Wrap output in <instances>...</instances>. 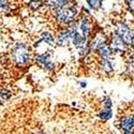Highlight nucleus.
Segmentation results:
<instances>
[{
    "instance_id": "nucleus-1",
    "label": "nucleus",
    "mask_w": 134,
    "mask_h": 134,
    "mask_svg": "<svg viewBox=\"0 0 134 134\" xmlns=\"http://www.w3.org/2000/svg\"><path fill=\"white\" fill-rule=\"evenodd\" d=\"M79 15V8L76 4L70 2L69 4L60 7V8H56L54 9V16L55 19L58 21L59 24L66 25L71 24L72 21H74Z\"/></svg>"
},
{
    "instance_id": "nucleus-2",
    "label": "nucleus",
    "mask_w": 134,
    "mask_h": 134,
    "mask_svg": "<svg viewBox=\"0 0 134 134\" xmlns=\"http://www.w3.org/2000/svg\"><path fill=\"white\" fill-rule=\"evenodd\" d=\"M12 59L17 66H23L31 61V49L27 44L17 43L12 49Z\"/></svg>"
},
{
    "instance_id": "nucleus-3",
    "label": "nucleus",
    "mask_w": 134,
    "mask_h": 134,
    "mask_svg": "<svg viewBox=\"0 0 134 134\" xmlns=\"http://www.w3.org/2000/svg\"><path fill=\"white\" fill-rule=\"evenodd\" d=\"M115 33L124 40V42L127 44L128 46H133L134 45V32L132 29L122 21H116L115 23Z\"/></svg>"
},
{
    "instance_id": "nucleus-4",
    "label": "nucleus",
    "mask_w": 134,
    "mask_h": 134,
    "mask_svg": "<svg viewBox=\"0 0 134 134\" xmlns=\"http://www.w3.org/2000/svg\"><path fill=\"white\" fill-rule=\"evenodd\" d=\"M35 61L37 64H39L43 70L45 71H54L56 68L55 62L52 60L51 55L48 53H41L38 54L35 57Z\"/></svg>"
},
{
    "instance_id": "nucleus-5",
    "label": "nucleus",
    "mask_w": 134,
    "mask_h": 134,
    "mask_svg": "<svg viewBox=\"0 0 134 134\" xmlns=\"http://www.w3.org/2000/svg\"><path fill=\"white\" fill-rule=\"evenodd\" d=\"M109 46H110L111 49H113L114 53H117V54L126 53L128 47H129L127 44L124 42V40H122L117 33H115V35L111 37L110 42H109Z\"/></svg>"
},
{
    "instance_id": "nucleus-6",
    "label": "nucleus",
    "mask_w": 134,
    "mask_h": 134,
    "mask_svg": "<svg viewBox=\"0 0 134 134\" xmlns=\"http://www.w3.org/2000/svg\"><path fill=\"white\" fill-rule=\"evenodd\" d=\"M106 43H107V39L105 38V36L103 33H99V35H97L94 38H92V40L90 42L87 43V45H88L91 53H96L102 46H104Z\"/></svg>"
},
{
    "instance_id": "nucleus-7",
    "label": "nucleus",
    "mask_w": 134,
    "mask_h": 134,
    "mask_svg": "<svg viewBox=\"0 0 134 134\" xmlns=\"http://www.w3.org/2000/svg\"><path fill=\"white\" fill-rule=\"evenodd\" d=\"M71 42V30L70 28H63L61 29L56 37V44L60 47L68 46V44Z\"/></svg>"
},
{
    "instance_id": "nucleus-8",
    "label": "nucleus",
    "mask_w": 134,
    "mask_h": 134,
    "mask_svg": "<svg viewBox=\"0 0 134 134\" xmlns=\"http://www.w3.org/2000/svg\"><path fill=\"white\" fill-rule=\"evenodd\" d=\"M77 25H79V29L87 38H89L91 30H92V23H91V19L89 18V16L87 15L82 16L80 20H77Z\"/></svg>"
},
{
    "instance_id": "nucleus-9",
    "label": "nucleus",
    "mask_w": 134,
    "mask_h": 134,
    "mask_svg": "<svg viewBox=\"0 0 134 134\" xmlns=\"http://www.w3.org/2000/svg\"><path fill=\"white\" fill-rule=\"evenodd\" d=\"M119 127L124 133H132L134 129V115H128L122 117L119 121Z\"/></svg>"
},
{
    "instance_id": "nucleus-10",
    "label": "nucleus",
    "mask_w": 134,
    "mask_h": 134,
    "mask_svg": "<svg viewBox=\"0 0 134 134\" xmlns=\"http://www.w3.org/2000/svg\"><path fill=\"white\" fill-rule=\"evenodd\" d=\"M100 68L105 74H111L114 72L113 64H111L109 58H101V60H100Z\"/></svg>"
},
{
    "instance_id": "nucleus-11",
    "label": "nucleus",
    "mask_w": 134,
    "mask_h": 134,
    "mask_svg": "<svg viewBox=\"0 0 134 134\" xmlns=\"http://www.w3.org/2000/svg\"><path fill=\"white\" fill-rule=\"evenodd\" d=\"M72 2V0H45V4L49 7L51 9H56V8H60L63 5L69 4Z\"/></svg>"
},
{
    "instance_id": "nucleus-12",
    "label": "nucleus",
    "mask_w": 134,
    "mask_h": 134,
    "mask_svg": "<svg viewBox=\"0 0 134 134\" xmlns=\"http://www.w3.org/2000/svg\"><path fill=\"white\" fill-rule=\"evenodd\" d=\"M40 39L42 40L43 43L47 44V45H49V46L55 45V43H56L55 37L52 35L49 31H43V32L41 33V36H40Z\"/></svg>"
},
{
    "instance_id": "nucleus-13",
    "label": "nucleus",
    "mask_w": 134,
    "mask_h": 134,
    "mask_svg": "<svg viewBox=\"0 0 134 134\" xmlns=\"http://www.w3.org/2000/svg\"><path fill=\"white\" fill-rule=\"evenodd\" d=\"M98 53H99V56L101 58H110L111 56H113V54H114L113 49H111L110 46L107 45V44H105L104 46H102L101 48H100L98 51Z\"/></svg>"
},
{
    "instance_id": "nucleus-14",
    "label": "nucleus",
    "mask_w": 134,
    "mask_h": 134,
    "mask_svg": "<svg viewBox=\"0 0 134 134\" xmlns=\"http://www.w3.org/2000/svg\"><path fill=\"white\" fill-rule=\"evenodd\" d=\"M111 116H113V111H111V108H109V107H104L99 113V118L103 121L109 120L111 118Z\"/></svg>"
},
{
    "instance_id": "nucleus-15",
    "label": "nucleus",
    "mask_w": 134,
    "mask_h": 134,
    "mask_svg": "<svg viewBox=\"0 0 134 134\" xmlns=\"http://www.w3.org/2000/svg\"><path fill=\"white\" fill-rule=\"evenodd\" d=\"M44 4H45L44 3V0H29V2H28V7L32 11L40 10Z\"/></svg>"
},
{
    "instance_id": "nucleus-16",
    "label": "nucleus",
    "mask_w": 134,
    "mask_h": 134,
    "mask_svg": "<svg viewBox=\"0 0 134 134\" xmlns=\"http://www.w3.org/2000/svg\"><path fill=\"white\" fill-rule=\"evenodd\" d=\"M86 2L92 10H100L102 7L103 0H86Z\"/></svg>"
},
{
    "instance_id": "nucleus-17",
    "label": "nucleus",
    "mask_w": 134,
    "mask_h": 134,
    "mask_svg": "<svg viewBox=\"0 0 134 134\" xmlns=\"http://www.w3.org/2000/svg\"><path fill=\"white\" fill-rule=\"evenodd\" d=\"M11 97H12V93H11L10 90H8V89H0V102L1 103L8 101Z\"/></svg>"
},
{
    "instance_id": "nucleus-18",
    "label": "nucleus",
    "mask_w": 134,
    "mask_h": 134,
    "mask_svg": "<svg viewBox=\"0 0 134 134\" xmlns=\"http://www.w3.org/2000/svg\"><path fill=\"white\" fill-rule=\"evenodd\" d=\"M10 9V4H9V1L8 0H0V10H9Z\"/></svg>"
},
{
    "instance_id": "nucleus-19",
    "label": "nucleus",
    "mask_w": 134,
    "mask_h": 134,
    "mask_svg": "<svg viewBox=\"0 0 134 134\" xmlns=\"http://www.w3.org/2000/svg\"><path fill=\"white\" fill-rule=\"evenodd\" d=\"M127 1V4H128V8L131 12L134 13V0H126Z\"/></svg>"
},
{
    "instance_id": "nucleus-20",
    "label": "nucleus",
    "mask_w": 134,
    "mask_h": 134,
    "mask_svg": "<svg viewBox=\"0 0 134 134\" xmlns=\"http://www.w3.org/2000/svg\"><path fill=\"white\" fill-rule=\"evenodd\" d=\"M104 107H109L111 108V100L109 98H106L104 101Z\"/></svg>"
},
{
    "instance_id": "nucleus-21",
    "label": "nucleus",
    "mask_w": 134,
    "mask_h": 134,
    "mask_svg": "<svg viewBox=\"0 0 134 134\" xmlns=\"http://www.w3.org/2000/svg\"><path fill=\"white\" fill-rule=\"evenodd\" d=\"M80 86H81L82 88H85V87L87 86V83H86V82H81V83H80Z\"/></svg>"
},
{
    "instance_id": "nucleus-22",
    "label": "nucleus",
    "mask_w": 134,
    "mask_h": 134,
    "mask_svg": "<svg viewBox=\"0 0 134 134\" xmlns=\"http://www.w3.org/2000/svg\"><path fill=\"white\" fill-rule=\"evenodd\" d=\"M132 133H134V129H133V131H132Z\"/></svg>"
},
{
    "instance_id": "nucleus-23",
    "label": "nucleus",
    "mask_w": 134,
    "mask_h": 134,
    "mask_svg": "<svg viewBox=\"0 0 134 134\" xmlns=\"http://www.w3.org/2000/svg\"><path fill=\"white\" fill-rule=\"evenodd\" d=\"M44 1H45V0H44Z\"/></svg>"
}]
</instances>
